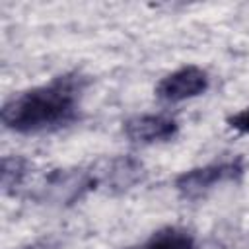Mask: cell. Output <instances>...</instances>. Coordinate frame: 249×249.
Segmentation results:
<instances>
[{"mask_svg": "<svg viewBox=\"0 0 249 249\" xmlns=\"http://www.w3.org/2000/svg\"><path fill=\"white\" fill-rule=\"evenodd\" d=\"M88 80L78 74H64L47 86L27 89L2 107V123L6 128L21 134H37L66 126L78 117L80 97Z\"/></svg>", "mask_w": 249, "mask_h": 249, "instance_id": "obj_1", "label": "cell"}, {"mask_svg": "<svg viewBox=\"0 0 249 249\" xmlns=\"http://www.w3.org/2000/svg\"><path fill=\"white\" fill-rule=\"evenodd\" d=\"M241 173H243L241 160L216 161V163H208L204 167H195V169L181 173L175 179V187L183 196L196 198V196L208 193L214 185L237 179Z\"/></svg>", "mask_w": 249, "mask_h": 249, "instance_id": "obj_2", "label": "cell"}, {"mask_svg": "<svg viewBox=\"0 0 249 249\" xmlns=\"http://www.w3.org/2000/svg\"><path fill=\"white\" fill-rule=\"evenodd\" d=\"M206 89H208V74L202 68L189 64L161 78L156 88V93L163 101L177 103V101L196 97Z\"/></svg>", "mask_w": 249, "mask_h": 249, "instance_id": "obj_3", "label": "cell"}, {"mask_svg": "<svg viewBox=\"0 0 249 249\" xmlns=\"http://www.w3.org/2000/svg\"><path fill=\"white\" fill-rule=\"evenodd\" d=\"M177 132V123L165 115H138L124 123V134L132 142L152 144L173 138Z\"/></svg>", "mask_w": 249, "mask_h": 249, "instance_id": "obj_4", "label": "cell"}, {"mask_svg": "<svg viewBox=\"0 0 249 249\" xmlns=\"http://www.w3.org/2000/svg\"><path fill=\"white\" fill-rule=\"evenodd\" d=\"M128 249H195V237L183 228L169 226L152 233L144 243Z\"/></svg>", "mask_w": 249, "mask_h": 249, "instance_id": "obj_5", "label": "cell"}, {"mask_svg": "<svg viewBox=\"0 0 249 249\" xmlns=\"http://www.w3.org/2000/svg\"><path fill=\"white\" fill-rule=\"evenodd\" d=\"M25 169H27V161L23 158H16V156L4 158V161H2V187L6 191L19 187L25 173H27Z\"/></svg>", "mask_w": 249, "mask_h": 249, "instance_id": "obj_6", "label": "cell"}, {"mask_svg": "<svg viewBox=\"0 0 249 249\" xmlns=\"http://www.w3.org/2000/svg\"><path fill=\"white\" fill-rule=\"evenodd\" d=\"M228 123H230V126H233L239 132H249V107L239 111V113H235V115H231L228 119Z\"/></svg>", "mask_w": 249, "mask_h": 249, "instance_id": "obj_7", "label": "cell"}]
</instances>
